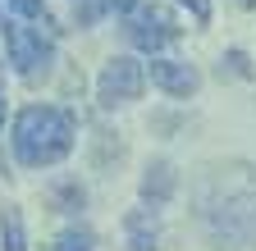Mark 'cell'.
I'll use <instances>...</instances> for the list:
<instances>
[{
    "instance_id": "12",
    "label": "cell",
    "mask_w": 256,
    "mask_h": 251,
    "mask_svg": "<svg viewBox=\"0 0 256 251\" xmlns=\"http://www.w3.org/2000/svg\"><path fill=\"white\" fill-rule=\"evenodd\" d=\"M18 18H46V0H10Z\"/></svg>"
},
{
    "instance_id": "13",
    "label": "cell",
    "mask_w": 256,
    "mask_h": 251,
    "mask_svg": "<svg viewBox=\"0 0 256 251\" xmlns=\"http://www.w3.org/2000/svg\"><path fill=\"white\" fill-rule=\"evenodd\" d=\"M224 69H229V73H238V78H252V69H247V55H242V50H229V55H224L220 73H224Z\"/></svg>"
},
{
    "instance_id": "3",
    "label": "cell",
    "mask_w": 256,
    "mask_h": 251,
    "mask_svg": "<svg viewBox=\"0 0 256 251\" xmlns=\"http://www.w3.org/2000/svg\"><path fill=\"white\" fill-rule=\"evenodd\" d=\"M142 82H146V69L138 64V59L133 55H114L110 64L101 69V78H96V101H101L106 110H114L124 101H138Z\"/></svg>"
},
{
    "instance_id": "14",
    "label": "cell",
    "mask_w": 256,
    "mask_h": 251,
    "mask_svg": "<svg viewBox=\"0 0 256 251\" xmlns=\"http://www.w3.org/2000/svg\"><path fill=\"white\" fill-rule=\"evenodd\" d=\"M183 5L192 9V18H197V23H210V0H183Z\"/></svg>"
},
{
    "instance_id": "11",
    "label": "cell",
    "mask_w": 256,
    "mask_h": 251,
    "mask_svg": "<svg viewBox=\"0 0 256 251\" xmlns=\"http://www.w3.org/2000/svg\"><path fill=\"white\" fill-rule=\"evenodd\" d=\"M128 37H133V46H142V50H160L165 46V37L151 32V27H142V23H128Z\"/></svg>"
},
{
    "instance_id": "16",
    "label": "cell",
    "mask_w": 256,
    "mask_h": 251,
    "mask_svg": "<svg viewBox=\"0 0 256 251\" xmlns=\"http://www.w3.org/2000/svg\"><path fill=\"white\" fill-rule=\"evenodd\" d=\"M0 123H5V87H0Z\"/></svg>"
},
{
    "instance_id": "2",
    "label": "cell",
    "mask_w": 256,
    "mask_h": 251,
    "mask_svg": "<svg viewBox=\"0 0 256 251\" xmlns=\"http://www.w3.org/2000/svg\"><path fill=\"white\" fill-rule=\"evenodd\" d=\"M74 137H78V123L60 105H28L14 119V155L28 169L64 160V155L74 151Z\"/></svg>"
},
{
    "instance_id": "6",
    "label": "cell",
    "mask_w": 256,
    "mask_h": 251,
    "mask_svg": "<svg viewBox=\"0 0 256 251\" xmlns=\"http://www.w3.org/2000/svg\"><path fill=\"white\" fill-rule=\"evenodd\" d=\"M174 187H178L174 165H170V160H156V165L142 174V201H151V206H165V201L174 197Z\"/></svg>"
},
{
    "instance_id": "17",
    "label": "cell",
    "mask_w": 256,
    "mask_h": 251,
    "mask_svg": "<svg viewBox=\"0 0 256 251\" xmlns=\"http://www.w3.org/2000/svg\"><path fill=\"white\" fill-rule=\"evenodd\" d=\"M242 5H252V0H242Z\"/></svg>"
},
{
    "instance_id": "1",
    "label": "cell",
    "mask_w": 256,
    "mask_h": 251,
    "mask_svg": "<svg viewBox=\"0 0 256 251\" xmlns=\"http://www.w3.org/2000/svg\"><path fill=\"white\" fill-rule=\"evenodd\" d=\"M202 224L210 242L224 251H238L256 242V169L252 165H229L215 169L206 197H202Z\"/></svg>"
},
{
    "instance_id": "15",
    "label": "cell",
    "mask_w": 256,
    "mask_h": 251,
    "mask_svg": "<svg viewBox=\"0 0 256 251\" xmlns=\"http://www.w3.org/2000/svg\"><path fill=\"white\" fill-rule=\"evenodd\" d=\"M142 0H106V9H119V14H128V9H138Z\"/></svg>"
},
{
    "instance_id": "9",
    "label": "cell",
    "mask_w": 256,
    "mask_h": 251,
    "mask_svg": "<svg viewBox=\"0 0 256 251\" xmlns=\"http://www.w3.org/2000/svg\"><path fill=\"white\" fill-rule=\"evenodd\" d=\"M128 251H160L156 247V224L146 215H133L128 219Z\"/></svg>"
},
{
    "instance_id": "10",
    "label": "cell",
    "mask_w": 256,
    "mask_h": 251,
    "mask_svg": "<svg viewBox=\"0 0 256 251\" xmlns=\"http://www.w3.org/2000/svg\"><path fill=\"white\" fill-rule=\"evenodd\" d=\"M92 247H96V238L87 229H69V233H60V242H55V251H92Z\"/></svg>"
},
{
    "instance_id": "4",
    "label": "cell",
    "mask_w": 256,
    "mask_h": 251,
    "mask_svg": "<svg viewBox=\"0 0 256 251\" xmlns=\"http://www.w3.org/2000/svg\"><path fill=\"white\" fill-rule=\"evenodd\" d=\"M5 50H10V64L28 82H37V78L50 73L55 50H50V41H42V32H28V27H18V23H5Z\"/></svg>"
},
{
    "instance_id": "8",
    "label": "cell",
    "mask_w": 256,
    "mask_h": 251,
    "mask_svg": "<svg viewBox=\"0 0 256 251\" xmlns=\"http://www.w3.org/2000/svg\"><path fill=\"white\" fill-rule=\"evenodd\" d=\"M133 23H142V27H151V32H160L165 41L178 32V18H174L165 5H138V18H133Z\"/></svg>"
},
{
    "instance_id": "5",
    "label": "cell",
    "mask_w": 256,
    "mask_h": 251,
    "mask_svg": "<svg viewBox=\"0 0 256 251\" xmlns=\"http://www.w3.org/2000/svg\"><path fill=\"white\" fill-rule=\"evenodd\" d=\"M151 82L160 91H170V96H192L202 78H197V69L178 64V59H151Z\"/></svg>"
},
{
    "instance_id": "7",
    "label": "cell",
    "mask_w": 256,
    "mask_h": 251,
    "mask_svg": "<svg viewBox=\"0 0 256 251\" xmlns=\"http://www.w3.org/2000/svg\"><path fill=\"white\" fill-rule=\"evenodd\" d=\"M0 251H28V233H23V215L14 206L0 210Z\"/></svg>"
}]
</instances>
